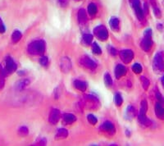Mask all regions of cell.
<instances>
[{"mask_svg":"<svg viewBox=\"0 0 164 146\" xmlns=\"http://www.w3.org/2000/svg\"><path fill=\"white\" fill-rule=\"evenodd\" d=\"M46 49V44L42 40H35L30 44L27 51L31 55H43Z\"/></svg>","mask_w":164,"mask_h":146,"instance_id":"obj_1","label":"cell"},{"mask_svg":"<svg viewBox=\"0 0 164 146\" xmlns=\"http://www.w3.org/2000/svg\"><path fill=\"white\" fill-rule=\"evenodd\" d=\"M140 47L144 52L150 51L153 47V40H152V31L151 29H147L144 31V39L140 42Z\"/></svg>","mask_w":164,"mask_h":146,"instance_id":"obj_2","label":"cell"},{"mask_svg":"<svg viewBox=\"0 0 164 146\" xmlns=\"http://www.w3.org/2000/svg\"><path fill=\"white\" fill-rule=\"evenodd\" d=\"M82 105L86 106L90 109H96L99 108V100L97 97L92 95H87L84 96V102Z\"/></svg>","mask_w":164,"mask_h":146,"instance_id":"obj_3","label":"cell"},{"mask_svg":"<svg viewBox=\"0 0 164 146\" xmlns=\"http://www.w3.org/2000/svg\"><path fill=\"white\" fill-rule=\"evenodd\" d=\"M153 68L157 72H164V58L162 53H157L155 54L153 61Z\"/></svg>","mask_w":164,"mask_h":146,"instance_id":"obj_4","label":"cell"},{"mask_svg":"<svg viewBox=\"0 0 164 146\" xmlns=\"http://www.w3.org/2000/svg\"><path fill=\"white\" fill-rule=\"evenodd\" d=\"M94 34L99 40L105 41L108 39V31L104 25H99L94 29Z\"/></svg>","mask_w":164,"mask_h":146,"instance_id":"obj_5","label":"cell"},{"mask_svg":"<svg viewBox=\"0 0 164 146\" xmlns=\"http://www.w3.org/2000/svg\"><path fill=\"white\" fill-rule=\"evenodd\" d=\"M129 1H130L131 7L135 10V14H136V16L138 17V19L139 20H143L144 16V13L141 7V5H140V1L139 0H129Z\"/></svg>","mask_w":164,"mask_h":146,"instance_id":"obj_6","label":"cell"},{"mask_svg":"<svg viewBox=\"0 0 164 146\" xmlns=\"http://www.w3.org/2000/svg\"><path fill=\"white\" fill-rule=\"evenodd\" d=\"M5 63H6V65H5L4 71L7 76L12 74L14 72H16L17 66H16V63L14 62V60L12 59L11 57H7L6 60H5Z\"/></svg>","mask_w":164,"mask_h":146,"instance_id":"obj_7","label":"cell"},{"mask_svg":"<svg viewBox=\"0 0 164 146\" xmlns=\"http://www.w3.org/2000/svg\"><path fill=\"white\" fill-rule=\"evenodd\" d=\"M80 63L83 66L84 68H86V69L91 70V71H94L97 68L96 63L88 56L81 57L80 59Z\"/></svg>","mask_w":164,"mask_h":146,"instance_id":"obj_8","label":"cell"},{"mask_svg":"<svg viewBox=\"0 0 164 146\" xmlns=\"http://www.w3.org/2000/svg\"><path fill=\"white\" fill-rule=\"evenodd\" d=\"M119 56L124 63L128 64L134 59V53L130 49H123L119 52Z\"/></svg>","mask_w":164,"mask_h":146,"instance_id":"obj_9","label":"cell"},{"mask_svg":"<svg viewBox=\"0 0 164 146\" xmlns=\"http://www.w3.org/2000/svg\"><path fill=\"white\" fill-rule=\"evenodd\" d=\"M99 130H101L102 132L105 133V134L109 135H114L116 133L115 126L111 121H105V122H104L99 127Z\"/></svg>","mask_w":164,"mask_h":146,"instance_id":"obj_10","label":"cell"},{"mask_svg":"<svg viewBox=\"0 0 164 146\" xmlns=\"http://www.w3.org/2000/svg\"><path fill=\"white\" fill-rule=\"evenodd\" d=\"M59 67H60L61 71L64 73L69 72L72 68V62H71L69 58H68V57L62 58L60 59V62H59Z\"/></svg>","mask_w":164,"mask_h":146,"instance_id":"obj_11","label":"cell"},{"mask_svg":"<svg viewBox=\"0 0 164 146\" xmlns=\"http://www.w3.org/2000/svg\"><path fill=\"white\" fill-rule=\"evenodd\" d=\"M61 118V112L59 109L57 108H53L51 112H49V121L52 125H56L59 121Z\"/></svg>","mask_w":164,"mask_h":146,"instance_id":"obj_12","label":"cell"},{"mask_svg":"<svg viewBox=\"0 0 164 146\" xmlns=\"http://www.w3.org/2000/svg\"><path fill=\"white\" fill-rule=\"evenodd\" d=\"M127 72V69L124 65L121 64H117L115 68V77L117 79H120L124 77Z\"/></svg>","mask_w":164,"mask_h":146,"instance_id":"obj_13","label":"cell"},{"mask_svg":"<svg viewBox=\"0 0 164 146\" xmlns=\"http://www.w3.org/2000/svg\"><path fill=\"white\" fill-rule=\"evenodd\" d=\"M154 111H155L156 117L160 120L164 119V108L162 104L159 102H157L154 107Z\"/></svg>","mask_w":164,"mask_h":146,"instance_id":"obj_14","label":"cell"},{"mask_svg":"<svg viewBox=\"0 0 164 146\" xmlns=\"http://www.w3.org/2000/svg\"><path fill=\"white\" fill-rule=\"evenodd\" d=\"M77 121V117L72 113H64L63 116V122L65 125H72Z\"/></svg>","mask_w":164,"mask_h":146,"instance_id":"obj_15","label":"cell"},{"mask_svg":"<svg viewBox=\"0 0 164 146\" xmlns=\"http://www.w3.org/2000/svg\"><path fill=\"white\" fill-rule=\"evenodd\" d=\"M30 83V81L28 79H21V80L16 82V85H15V88L18 91H21V90H25L26 88L29 86Z\"/></svg>","mask_w":164,"mask_h":146,"instance_id":"obj_16","label":"cell"},{"mask_svg":"<svg viewBox=\"0 0 164 146\" xmlns=\"http://www.w3.org/2000/svg\"><path fill=\"white\" fill-rule=\"evenodd\" d=\"M138 119H139V122L141 124L142 126H145V127H148L152 125V121L149 118H148L146 116V114H141L139 113L138 116Z\"/></svg>","mask_w":164,"mask_h":146,"instance_id":"obj_17","label":"cell"},{"mask_svg":"<svg viewBox=\"0 0 164 146\" xmlns=\"http://www.w3.org/2000/svg\"><path fill=\"white\" fill-rule=\"evenodd\" d=\"M109 26H110L111 29L113 31L118 32L120 30V21L119 19L117 17H112L109 21Z\"/></svg>","mask_w":164,"mask_h":146,"instance_id":"obj_18","label":"cell"},{"mask_svg":"<svg viewBox=\"0 0 164 146\" xmlns=\"http://www.w3.org/2000/svg\"><path fill=\"white\" fill-rule=\"evenodd\" d=\"M74 86L77 90L81 91V92H85L87 89V84L85 81H81V80H75Z\"/></svg>","mask_w":164,"mask_h":146,"instance_id":"obj_19","label":"cell"},{"mask_svg":"<svg viewBox=\"0 0 164 146\" xmlns=\"http://www.w3.org/2000/svg\"><path fill=\"white\" fill-rule=\"evenodd\" d=\"M77 17H78L79 22L81 24H86L87 21V14L85 9L81 8L78 11V14H77Z\"/></svg>","mask_w":164,"mask_h":146,"instance_id":"obj_20","label":"cell"},{"mask_svg":"<svg viewBox=\"0 0 164 146\" xmlns=\"http://www.w3.org/2000/svg\"><path fill=\"white\" fill-rule=\"evenodd\" d=\"M68 136V130L65 128H60L58 130L56 135H55V139H66Z\"/></svg>","mask_w":164,"mask_h":146,"instance_id":"obj_21","label":"cell"},{"mask_svg":"<svg viewBox=\"0 0 164 146\" xmlns=\"http://www.w3.org/2000/svg\"><path fill=\"white\" fill-rule=\"evenodd\" d=\"M150 3L152 5V7H153V13L155 15L156 17L160 18L162 16V12H161V10H160L159 7L157 6V1L156 0H150Z\"/></svg>","mask_w":164,"mask_h":146,"instance_id":"obj_22","label":"cell"},{"mask_svg":"<svg viewBox=\"0 0 164 146\" xmlns=\"http://www.w3.org/2000/svg\"><path fill=\"white\" fill-rule=\"evenodd\" d=\"M21 37H22V34H21V32L20 31H17V30L14 31L12 32V37H11L12 43L14 44L18 43V42L21 40Z\"/></svg>","mask_w":164,"mask_h":146,"instance_id":"obj_23","label":"cell"},{"mask_svg":"<svg viewBox=\"0 0 164 146\" xmlns=\"http://www.w3.org/2000/svg\"><path fill=\"white\" fill-rule=\"evenodd\" d=\"M7 75L5 73L4 68H2V65L0 64V90H2L5 85V77Z\"/></svg>","mask_w":164,"mask_h":146,"instance_id":"obj_24","label":"cell"},{"mask_svg":"<svg viewBox=\"0 0 164 146\" xmlns=\"http://www.w3.org/2000/svg\"><path fill=\"white\" fill-rule=\"evenodd\" d=\"M98 12V7H97L96 4L94 2H91L88 6V12L90 14V16H95V14Z\"/></svg>","mask_w":164,"mask_h":146,"instance_id":"obj_25","label":"cell"},{"mask_svg":"<svg viewBox=\"0 0 164 146\" xmlns=\"http://www.w3.org/2000/svg\"><path fill=\"white\" fill-rule=\"evenodd\" d=\"M126 114L130 118L135 117L136 115V110H135V107H133L132 105H129L126 108Z\"/></svg>","mask_w":164,"mask_h":146,"instance_id":"obj_26","label":"cell"},{"mask_svg":"<svg viewBox=\"0 0 164 146\" xmlns=\"http://www.w3.org/2000/svg\"><path fill=\"white\" fill-rule=\"evenodd\" d=\"M104 83H105V86L108 88H110L112 86V77H111L110 74L108 73V72L105 73V75H104Z\"/></svg>","mask_w":164,"mask_h":146,"instance_id":"obj_27","label":"cell"},{"mask_svg":"<svg viewBox=\"0 0 164 146\" xmlns=\"http://www.w3.org/2000/svg\"><path fill=\"white\" fill-rule=\"evenodd\" d=\"M82 40L86 45H90L93 42V35L90 34H85L82 37Z\"/></svg>","mask_w":164,"mask_h":146,"instance_id":"obj_28","label":"cell"},{"mask_svg":"<svg viewBox=\"0 0 164 146\" xmlns=\"http://www.w3.org/2000/svg\"><path fill=\"white\" fill-rule=\"evenodd\" d=\"M114 102H115V104H116L117 107H120V106L122 105V103H123V99H122V96H121V94L117 93V94L115 95Z\"/></svg>","mask_w":164,"mask_h":146,"instance_id":"obj_29","label":"cell"},{"mask_svg":"<svg viewBox=\"0 0 164 146\" xmlns=\"http://www.w3.org/2000/svg\"><path fill=\"white\" fill-rule=\"evenodd\" d=\"M140 81H141V85L144 88V90H147L149 87V85H150V82L148 81V79L145 77H140Z\"/></svg>","mask_w":164,"mask_h":146,"instance_id":"obj_30","label":"cell"},{"mask_svg":"<svg viewBox=\"0 0 164 146\" xmlns=\"http://www.w3.org/2000/svg\"><path fill=\"white\" fill-rule=\"evenodd\" d=\"M29 134V129L27 128L26 126H21L18 129V135L22 137H25Z\"/></svg>","mask_w":164,"mask_h":146,"instance_id":"obj_31","label":"cell"},{"mask_svg":"<svg viewBox=\"0 0 164 146\" xmlns=\"http://www.w3.org/2000/svg\"><path fill=\"white\" fill-rule=\"evenodd\" d=\"M92 51L95 55H100L102 54V49L101 48L99 47V45L95 42L92 44Z\"/></svg>","mask_w":164,"mask_h":146,"instance_id":"obj_32","label":"cell"},{"mask_svg":"<svg viewBox=\"0 0 164 146\" xmlns=\"http://www.w3.org/2000/svg\"><path fill=\"white\" fill-rule=\"evenodd\" d=\"M147 110H148V103H147L146 100H142L139 113H141V114H146Z\"/></svg>","mask_w":164,"mask_h":146,"instance_id":"obj_33","label":"cell"},{"mask_svg":"<svg viewBox=\"0 0 164 146\" xmlns=\"http://www.w3.org/2000/svg\"><path fill=\"white\" fill-rule=\"evenodd\" d=\"M132 71L135 72V74H139L143 71V68H142V66L139 63H135L132 66Z\"/></svg>","mask_w":164,"mask_h":146,"instance_id":"obj_34","label":"cell"},{"mask_svg":"<svg viewBox=\"0 0 164 146\" xmlns=\"http://www.w3.org/2000/svg\"><path fill=\"white\" fill-rule=\"evenodd\" d=\"M87 120L89 121V123L93 125V126H95L96 125L97 122H98V119H97V117H95V115L93 114H89L87 116Z\"/></svg>","mask_w":164,"mask_h":146,"instance_id":"obj_35","label":"cell"},{"mask_svg":"<svg viewBox=\"0 0 164 146\" xmlns=\"http://www.w3.org/2000/svg\"><path fill=\"white\" fill-rule=\"evenodd\" d=\"M48 63H49V59H48L47 57L45 56H42L40 59V63L41 65L45 67V66L48 65Z\"/></svg>","mask_w":164,"mask_h":146,"instance_id":"obj_36","label":"cell"},{"mask_svg":"<svg viewBox=\"0 0 164 146\" xmlns=\"http://www.w3.org/2000/svg\"><path fill=\"white\" fill-rule=\"evenodd\" d=\"M156 98H157V101L159 102V103H162V104H163L164 103V98L162 97V95H161L159 92H158V91H157V92H156Z\"/></svg>","mask_w":164,"mask_h":146,"instance_id":"obj_37","label":"cell"},{"mask_svg":"<svg viewBox=\"0 0 164 146\" xmlns=\"http://www.w3.org/2000/svg\"><path fill=\"white\" fill-rule=\"evenodd\" d=\"M109 53H110V54L112 55V56H116L118 53H117V49H115V48L113 47H110L109 48Z\"/></svg>","mask_w":164,"mask_h":146,"instance_id":"obj_38","label":"cell"},{"mask_svg":"<svg viewBox=\"0 0 164 146\" xmlns=\"http://www.w3.org/2000/svg\"><path fill=\"white\" fill-rule=\"evenodd\" d=\"M46 142L47 141L45 139H41L36 142L35 144H37V145H45V144H46Z\"/></svg>","mask_w":164,"mask_h":146,"instance_id":"obj_39","label":"cell"},{"mask_svg":"<svg viewBox=\"0 0 164 146\" xmlns=\"http://www.w3.org/2000/svg\"><path fill=\"white\" fill-rule=\"evenodd\" d=\"M6 31V28H5L4 24L2 22L0 23V34H3Z\"/></svg>","mask_w":164,"mask_h":146,"instance_id":"obj_40","label":"cell"},{"mask_svg":"<svg viewBox=\"0 0 164 146\" xmlns=\"http://www.w3.org/2000/svg\"><path fill=\"white\" fill-rule=\"evenodd\" d=\"M68 1L69 0H59V3H60L63 7H64V6H67V4L68 3Z\"/></svg>","mask_w":164,"mask_h":146,"instance_id":"obj_41","label":"cell"},{"mask_svg":"<svg viewBox=\"0 0 164 146\" xmlns=\"http://www.w3.org/2000/svg\"><path fill=\"white\" fill-rule=\"evenodd\" d=\"M157 29L162 30V25H161V24H158V25H157Z\"/></svg>","mask_w":164,"mask_h":146,"instance_id":"obj_42","label":"cell"},{"mask_svg":"<svg viewBox=\"0 0 164 146\" xmlns=\"http://www.w3.org/2000/svg\"><path fill=\"white\" fill-rule=\"evenodd\" d=\"M161 82H162V86H163V87H164V76L162 77V80H161Z\"/></svg>","mask_w":164,"mask_h":146,"instance_id":"obj_43","label":"cell"},{"mask_svg":"<svg viewBox=\"0 0 164 146\" xmlns=\"http://www.w3.org/2000/svg\"><path fill=\"white\" fill-rule=\"evenodd\" d=\"M1 22H2V20H1V18H0V23Z\"/></svg>","mask_w":164,"mask_h":146,"instance_id":"obj_44","label":"cell"},{"mask_svg":"<svg viewBox=\"0 0 164 146\" xmlns=\"http://www.w3.org/2000/svg\"><path fill=\"white\" fill-rule=\"evenodd\" d=\"M77 1H80V0H77Z\"/></svg>","mask_w":164,"mask_h":146,"instance_id":"obj_45","label":"cell"}]
</instances>
